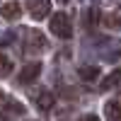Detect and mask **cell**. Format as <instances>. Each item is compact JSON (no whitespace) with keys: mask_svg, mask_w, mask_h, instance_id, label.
Returning a JSON list of instances; mask_svg holds the SVG:
<instances>
[{"mask_svg":"<svg viewBox=\"0 0 121 121\" xmlns=\"http://www.w3.org/2000/svg\"><path fill=\"white\" fill-rule=\"evenodd\" d=\"M46 48H48V41L39 29H24V51L27 53H44Z\"/></svg>","mask_w":121,"mask_h":121,"instance_id":"1","label":"cell"},{"mask_svg":"<svg viewBox=\"0 0 121 121\" xmlns=\"http://www.w3.org/2000/svg\"><path fill=\"white\" fill-rule=\"evenodd\" d=\"M48 29H51V34L58 36V39H70L73 36V24H70V17L58 12L51 17V24H48Z\"/></svg>","mask_w":121,"mask_h":121,"instance_id":"2","label":"cell"},{"mask_svg":"<svg viewBox=\"0 0 121 121\" xmlns=\"http://www.w3.org/2000/svg\"><path fill=\"white\" fill-rule=\"evenodd\" d=\"M27 10L34 19H44L51 12V0H27Z\"/></svg>","mask_w":121,"mask_h":121,"instance_id":"3","label":"cell"},{"mask_svg":"<svg viewBox=\"0 0 121 121\" xmlns=\"http://www.w3.org/2000/svg\"><path fill=\"white\" fill-rule=\"evenodd\" d=\"M39 73H41V63H27L22 68V73H19V82L22 85H29V82H34V80L39 78Z\"/></svg>","mask_w":121,"mask_h":121,"instance_id":"4","label":"cell"},{"mask_svg":"<svg viewBox=\"0 0 121 121\" xmlns=\"http://www.w3.org/2000/svg\"><path fill=\"white\" fill-rule=\"evenodd\" d=\"M53 95L48 92V90H41V92H36L34 95V104H36V109H41V112H48V109L53 107Z\"/></svg>","mask_w":121,"mask_h":121,"instance_id":"5","label":"cell"},{"mask_svg":"<svg viewBox=\"0 0 121 121\" xmlns=\"http://www.w3.org/2000/svg\"><path fill=\"white\" fill-rule=\"evenodd\" d=\"M0 15H3L5 19H10V22H15V19L22 17V5L19 3H5L3 7H0Z\"/></svg>","mask_w":121,"mask_h":121,"instance_id":"6","label":"cell"},{"mask_svg":"<svg viewBox=\"0 0 121 121\" xmlns=\"http://www.w3.org/2000/svg\"><path fill=\"white\" fill-rule=\"evenodd\" d=\"M99 22H102V15H99V10H97V7H87V10H85V17H82L85 29H95Z\"/></svg>","mask_w":121,"mask_h":121,"instance_id":"7","label":"cell"},{"mask_svg":"<svg viewBox=\"0 0 121 121\" xmlns=\"http://www.w3.org/2000/svg\"><path fill=\"white\" fill-rule=\"evenodd\" d=\"M107 121H121V97L107 104Z\"/></svg>","mask_w":121,"mask_h":121,"instance_id":"8","label":"cell"},{"mask_svg":"<svg viewBox=\"0 0 121 121\" xmlns=\"http://www.w3.org/2000/svg\"><path fill=\"white\" fill-rule=\"evenodd\" d=\"M121 85V70H114L112 75H107L102 82H99V90H114Z\"/></svg>","mask_w":121,"mask_h":121,"instance_id":"9","label":"cell"},{"mask_svg":"<svg viewBox=\"0 0 121 121\" xmlns=\"http://www.w3.org/2000/svg\"><path fill=\"white\" fill-rule=\"evenodd\" d=\"M102 22L109 29H121V10H116V12H112V15H104Z\"/></svg>","mask_w":121,"mask_h":121,"instance_id":"10","label":"cell"},{"mask_svg":"<svg viewBox=\"0 0 121 121\" xmlns=\"http://www.w3.org/2000/svg\"><path fill=\"white\" fill-rule=\"evenodd\" d=\"M80 78H82V80H95V78H99V68H97V65H85V68H80Z\"/></svg>","mask_w":121,"mask_h":121,"instance_id":"11","label":"cell"},{"mask_svg":"<svg viewBox=\"0 0 121 121\" xmlns=\"http://www.w3.org/2000/svg\"><path fill=\"white\" fill-rule=\"evenodd\" d=\"M10 70H12V60L0 53V78H3V75H10Z\"/></svg>","mask_w":121,"mask_h":121,"instance_id":"12","label":"cell"},{"mask_svg":"<svg viewBox=\"0 0 121 121\" xmlns=\"http://www.w3.org/2000/svg\"><path fill=\"white\" fill-rule=\"evenodd\" d=\"M80 121H99L95 114H87V116H82V119H80Z\"/></svg>","mask_w":121,"mask_h":121,"instance_id":"13","label":"cell"},{"mask_svg":"<svg viewBox=\"0 0 121 121\" xmlns=\"http://www.w3.org/2000/svg\"><path fill=\"white\" fill-rule=\"evenodd\" d=\"M3 99H5V95H3V90H0V102H3Z\"/></svg>","mask_w":121,"mask_h":121,"instance_id":"14","label":"cell"},{"mask_svg":"<svg viewBox=\"0 0 121 121\" xmlns=\"http://www.w3.org/2000/svg\"><path fill=\"white\" fill-rule=\"evenodd\" d=\"M60 3H68V0H60Z\"/></svg>","mask_w":121,"mask_h":121,"instance_id":"15","label":"cell"}]
</instances>
